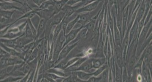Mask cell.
<instances>
[{"mask_svg":"<svg viewBox=\"0 0 152 82\" xmlns=\"http://www.w3.org/2000/svg\"><path fill=\"white\" fill-rule=\"evenodd\" d=\"M105 63H107V60L105 57L103 58H93V67L96 69L101 67L102 65Z\"/></svg>","mask_w":152,"mask_h":82,"instance_id":"obj_18","label":"cell"},{"mask_svg":"<svg viewBox=\"0 0 152 82\" xmlns=\"http://www.w3.org/2000/svg\"><path fill=\"white\" fill-rule=\"evenodd\" d=\"M76 74L78 78L82 80L83 82H87L88 80L93 76V73H90L83 71H76Z\"/></svg>","mask_w":152,"mask_h":82,"instance_id":"obj_19","label":"cell"},{"mask_svg":"<svg viewBox=\"0 0 152 82\" xmlns=\"http://www.w3.org/2000/svg\"><path fill=\"white\" fill-rule=\"evenodd\" d=\"M151 73H152L150 71L148 65L143 61L141 66V74L143 77L145 82H152Z\"/></svg>","mask_w":152,"mask_h":82,"instance_id":"obj_10","label":"cell"},{"mask_svg":"<svg viewBox=\"0 0 152 82\" xmlns=\"http://www.w3.org/2000/svg\"><path fill=\"white\" fill-rule=\"evenodd\" d=\"M23 77H15L13 76H8L6 78L3 79L2 82H19Z\"/></svg>","mask_w":152,"mask_h":82,"instance_id":"obj_27","label":"cell"},{"mask_svg":"<svg viewBox=\"0 0 152 82\" xmlns=\"http://www.w3.org/2000/svg\"><path fill=\"white\" fill-rule=\"evenodd\" d=\"M101 1H102L100 0H96L91 4H88L83 7L80 8V9L76 11V12L78 14H80L82 13L91 12L94 11L96 9V8L98 7Z\"/></svg>","mask_w":152,"mask_h":82,"instance_id":"obj_3","label":"cell"},{"mask_svg":"<svg viewBox=\"0 0 152 82\" xmlns=\"http://www.w3.org/2000/svg\"><path fill=\"white\" fill-rule=\"evenodd\" d=\"M115 18H116V17L113 18L114 19V30H113L114 45L122 47V38L121 34L120 33V31L118 29V27L116 26V22H115Z\"/></svg>","mask_w":152,"mask_h":82,"instance_id":"obj_5","label":"cell"},{"mask_svg":"<svg viewBox=\"0 0 152 82\" xmlns=\"http://www.w3.org/2000/svg\"><path fill=\"white\" fill-rule=\"evenodd\" d=\"M152 19H151V20L149 21V22L146 25H145L144 27H143V29H142V30L141 31L140 34L139 35V36L138 37V39H137L136 55L139 52L140 49L141 48L142 45L144 41H145V40L146 38L147 35V33L148 32V30H149L150 27L152 26Z\"/></svg>","mask_w":152,"mask_h":82,"instance_id":"obj_1","label":"cell"},{"mask_svg":"<svg viewBox=\"0 0 152 82\" xmlns=\"http://www.w3.org/2000/svg\"><path fill=\"white\" fill-rule=\"evenodd\" d=\"M17 39V38L15 39H8V38H1V43L7 46L8 47L15 49L16 48Z\"/></svg>","mask_w":152,"mask_h":82,"instance_id":"obj_17","label":"cell"},{"mask_svg":"<svg viewBox=\"0 0 152 82\" xmlns=\"http://www.w3.org/2000/svg\"><path fill=\"white\" fill-rule=\"evenodd\" d=\"M46 26V20L41 19L37 28V36L34 40L45 38Z\"/></svg>","mask_w":152,"mask_h":82,"instance_id":"obj_8","label":"cell"},{"mask_svg":"<svg viewBox=\"0 0 152 82\" xmlns=\"http://www.w3.org/2000/svg\"><path fill=\"white\" fill-rule=\"evenodd\" d=\"M100 1H102V0H100Z\"/></svg>","mask_w":152,"mask_h":82,"instance_id":"obj_39","label":"cell"},{"mask_svg":"<svg viewBox=\"0 0 152 82\" xmlns=\"http://www.w3.org/2000/svg\"><path fill=\"white\" fill-rule=\"evenodd\" d=\"M152 5H151V7L149 8V9L148 12L147 13V14L146 18H145V25H146L149 22V21L151 20V19H152Z\"/></svg>","mask_w":152,"mask_h":82,"instance_id":"obj_33","label":"cell"},{"mask_svg":"<svg viewBox=\"0 0 152 82\" xmlns=\"http://www.w3.org/2000/svg\"><path fill=\"white\" fill-rule=\"evenodd\" d=\"M82 0H69L66 4L71 6H74L76 4H78Z\"/></svg>","mask_w":152,"mask_h":82,"instance_id":"obj_35","label":"cell"},{"mask_svg":"<svg viewBox=\"0 0 152 82\" xmlns=\"http://www.w3.org/2000/svg\"><path fill=\"white\" fill-rule=\"evenodd\" d=\"M65 17V12L64 11H61L56 14H54L50 19H48V20L51 26H56L61 23L63 19H64Z\"/></svg>","mask_w":152,"mask_h":82,"instance_id":"obj_4","label":"cell"},{"mask_svg":"<svg viewBox=\"0 0 152 82\" xmlns=\"http://www.w3.org/2000/svg\"><path fill=\"white\" fill-rule=\"evenodd\" d=\"M78 19H79V15H78V17L76 18V19H75L72 21H71L70 22H69L67 26L66 31V34H68L71 30L74 29L76 24L77 23L78 21Z\"/></svg>","mask_w":152,"mask_h":82,"instance_id":"obj_23","label":"cell"},{"mask_svg":"<svg viewBox=\"0 0 152 82\" xmlns=\"http://www.w3.org/2000/svg\"><path fill=\"white\" fill-rule=\"evenodd\" d=\"M89 58L86 57V56H82L80 57V59L76 61V63H73L72 65L69 66V67L65 68V70L67 72H72L73 71H76L77 69L80 67V66L86 60H87Z\"/></svg>","mask_w":152,"mask_h":82,"instance_id":"obj_12","label":"cell"},{"mask_svg":"<svg viewBox=\"0 0 152 82\" xmlns=\"http://www.w3.org/2000/svg\"><path fill=\"white\" fill-rule=\"evenodd\" d=\"M16 12V10H11V11H4L1 10V18H4L6 19H11L12 15Z\"/></svg>","mask_w":152,"mask_h":82,"instance_id":"obj_22","label":"cell"},{"mask_svg":"<svg viewBox=\"0 0 152 82\" xmlns=\"http://www.w3.org/2000/svg\"><path fill=\"white\" fill-rule=\"evenodd\" d=\"M83 27L84 26H82V27H80L77 28V29H73L68 34H66L65 44L64 45V47L66 45H69L71 41L75 40V38L76 37L78 33L80 32V30H81Z\"/></svg>","mask_w":152,"mask_h":82,"instance_id":"obj_11","label":"cell"},{"mask_svg":"<svg viewBox=\"0 0 152 82\" xmlns=\"http://www.w3.org/2000/svg\"><path fill=\"white\" fill-rule=\"evenodd\" d=\"M122 82H127L130 81L129 76L126 65H125L122 68Z\"/></svg>","mask_w":152,"mask_h":82,"instance_id":"obj_25","label":"cell"},{"mask_svg":"<svg viewBox=\"0 0 152 82\" xmlns=\"http://www.w3.org/2000/svg\"><path fill=\"white\" fill-rule=\"evenodd\" d=\"M55 1H60V0H55Z\"/></svg>","mask_w":152,"mask_h":82,"instance_id":"obj_38","label":"cell"},{"mask_svg":"<svg viewBox=\"0 0 152 82\" xmlns=\"http://www.w3.org/2000/svg\"><path fill=\"white\" fill-rule=\"evenodd\" d=\"M72 82V76L71 75L67 76V77H65L63 80V82Z\"/></svg>","mask_w":152,"mask_h":82,"instance_id":"obj_36","label":"cell"},{"mask_svg":"<svg viewBox=\"0 0 152 82\" xmlns=\"http://www.w3.org/2000/svg\"><path fill=\"white\" fill-rule=\"evenodd\" d=\"M96 14H92V12L80 13L79 14V19L77 23L80 24L82 26H84Z\"/></svg>","mask_w":152,"mask_h":82,"instance_id":"obj_6","label":"cell"},{"mask_svg":"<svg viewBox=\"0 0 152 82\" xmlns=\"http://www.w3.org/2000/svg\"><path fill=\"white\" fill-rule=\"evenodd\" d=\"M2 1H4V2H12L14 0H1Z\"/></svg>","mask_w":152,"mask_h":82,"instance_id":"obj_37","label":"cell"},{"mask_svg":"<svg viewBox=\"0 0 152 82\" xmlns=\"http://www.w3.org/2000/svg\"><path fill=\"white\" fill-rule=\"evenodd\" d=\"M62 11L65 12V17H69L72 15L73 13H75L76 10L73 6H71L66 4Z\"/></svg>","mask_w":152,"mask_h":82,"instance_id":"obj_21","label":"cell"},{"mask_svg":"<svg viewBox=\"0 0 152 82\" xmlns=\"http://www.w3.org/2000/svg\"><path fill=\"white\" fill-rule=\"evenodd\" d=\"M93 58H89L82 63L77 71H83L88 72L89 69L93 67Z\"/></svg>","mask_w":152,"mask_h":82,"instance_id":"obj_14","label":"cell"},{"mask_svg":"<svg viewBox=\"0 0 152 82\" xmlns=\"http://www.w3.org/2000/svg\"><path fill=\"white\" fill-rule=\"evenodd\" d=\"M34 40V39L27 37L24 36V35H23L17 38V42H16V48L23 49L24 47H25L26 45L31 43V42H32Z\"/></svg>","mask_w":152,"mask_h":82,"instance_id":"obj_9","label":"cell"},{"mask_svg":"<svg viewBox=\"0 0 152 82\" xmlns=\"http://www.w3.org/2000/svg\"><path fill=\"white\" fill-rule=\"evenodd\" d=\"M96 0H82L78 4H76L73 7L76 9V11L80 8L83 7L84 6L87 5L88 4H91Z\"/></svg>","mask_w":152,"mask_h":82,"instance_id":"obj_24","label":"cell"},{"mask_svg":"<svg viewBox=\"0 0 152 82\" xmlns=\"http://www.w3.org/2000/svg\"><path fill=\"white\" fill-rule=\"evenodd\" d=\"M1 10L11 11V10H22L20 8L17 7L12 2H8L1 1Z\"/></svg>","mask_w":152,"mask_h":82,"instance_id":"obj_13","label":"cell"},{"mask_svg":"<svg viewBox=\"0 0 152 82\" xmlns=\"http://www.w3.org/2000/svg\"><path fill=\"white\" fill-rule=\"evenodd\" d=\"M102 81V76L101 75H99L98 76H92L88 80V82H99Z\"/></svg>","mask_w":152,"mask_h":82,"instance_id":"obj_31","label":"cell"},{"mask_svg":"<svg viewBox=\"0 0 152 82\" xmlns=\"http://www.w3.org/2000/svg\"><path fill=\"white\" fill-rule=\"evenodd\" d=\"M68 1H69V0L56 1L55 4H54V6H53L55 14L61 11L62 10L63 8L65 7V5L67 4Z\"/></svg>","mask_w":152,"mask_h":82,"instance_id":"obj_16","label":"cell"},{"mask_svg":"<svg viewBox=\"0 0 152 82\" xmlns=\"http://www.w3.org/2000/svg\"><path fill=\"white\" fill-rule=\"evenodd\" d=\"M109 72V66H108V67H107V68L100 74L101 76H102V81H101V82H108Z\"/></svg>","mask_w":152,"mask_h":82,"instance_id":"obj_28","label":"cell"},{"mask_svg":"<svg viewBox=\"0 0 152 82\" xmlns=\"http://www.w3.org/2000/svg\"><path fill=\"white\" fill-rule=\"evenodd\" d=\"M129 16V6H126L122 9V37H124L127 28V21Z\"/></svg>","mask_w":152,"mask_h":82,"instance_id":"obj_7","label":"cell"},{"mask_svg":"<svg viewBox=\"0 0 152 82\" xmlns=\"http://www.w3.org/2000/svg\"><path fill=\"white\" fill-rule=\"evenodd\" d=\"M24 36L28 38H33L35 40V37L34 35L32 32V31L31 30V27L29 26L28 22H27V25L26 26L25 30H24Z\"/></svg>","mask_w":152,"mask_h":82,"instance_id":"obj_26","label":"cell"},{"mask_svg":"<svg viewBox=\"0 0 152 82\" xmlns=\"http://www.w3.org/2000/svg\"><path fill=\"white\" fill-rule=\"evenodd\" d=\"M8 58H1V70L4 69L8 66Z\"/></svg>","mask_w":152,"mask_h":82,"instance_id":"obj_32","label":"cell"},{"mask_svg":"<svg viewBox=\"0 0 152 82\" xmlns=\"http://www.w3.org/2000/svg\"><path fill=\"white\" fill-rule=\"evenodd\" d=\"M71 76H72V82H83L82 80H80V79L78 78V77L77 76V75L76 74L75 71H73V72H72Z\"/></svg>","mask_w":152,"mask_h":82,"instance_id":"obj_34","label":"cell"},{"mask_svg":"<svg viewBox=\"0 0 152 82\" xmlns=\"http://www.w3.org/2000/svg\"><path fill=\"white\" fill-rule=\"evenodd\" d=\"M80 42H77L74 44H69L65 46L61 51L60 54L58 56V58L56 61V63L60 61L61 60H63L66 58H67L70 52L73 50L75 48L76 46L78 45Z\"/></svg>","mask_w":152,"mask_h":82,"instance_id":"obj_2","label":"cell"},{"mask_svg":"<svg viewBox=\"0 0 152 82\" xmlns=\"http://www.w3.org/2000/svg\"><path fill=\"white\" fill-rule=\"evenodd\" d=\"M108 66H109V65H107V63L104 64L101 67H99L98 68H97V69L95 70V72L93 73V76H98L100 75V74L103 72V71H104V70L107 68V67H108Z\"/></svg>","mask_w":152,"mask_h":82,"instance_id":"obj_29","label":"cell"},{"mask_svg":"<svg viewBox=\"0 0 152 82\" xmlns=\"http://www.w3.org/2000/svg\"><path fill=\"white\" fill-rule=\"evenodd\" d=\"M80 57H79V56H78H78H76V57H73L72 58H71V59L68 60V61H67V64H66V65L65 68L69 67V66H71V65H72L73 63H75L76 61L80 59Z\"/></svg>","mask_w":152,"mask_h":82,"instance_id":"obj_30","label":"cell"},{"mask_svg":"<svg viewBox=\"0 0 152 82\" xmlns=\"http://www.w3.org/2000/svg\"><path fill=\"white\" fill-rule=\"evenodd\" d=\"M115 82H122V68L119 67L115 63Z\"/></svg>","mask_w":152,"mask_h":82,"instance_id":"obj_20","label":"cell"},{"mask_svg":"<svg viewBox=\"0 0 152 82\" xmlns=\"http://www.w3.org/2000/svg\"><path fill=\"white\" fill-rule=\"evenodd\" d=\"M87 35L88 30L85 27H83L81 30H80V32L78 33L76 37L75 38V40L71 41L69 44H74L77 42H80V40L86 37Z\"/></svg>","mask_w":152,"mask_h":82,"instance_id":"obj_15","label":"cell"}]
</instances>
